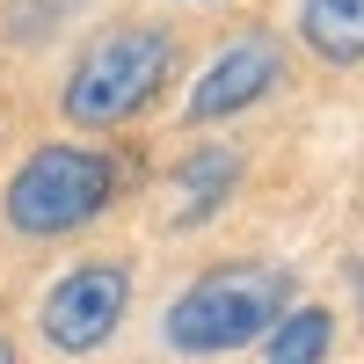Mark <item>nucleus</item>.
Here are the masks:
<instances>
[{"label":"nucleus","instance_id":"nucleus-5","mask_svg":"<svg viewBox=\"0 0 364 364\" xmlns=\"http://www.w3.org/2000/svg\"><path fill=\"white\" fill-rule=\"evenodd\" d=\"M277 80H284L277 44H269V37H240V44H226L219 58H211L204 80L190 87V117H233V109L262 102Z\"/></svg>","mask_w":364,"mask_h":364},{"label":"nucleus","instance_id":"nucleus-2","mask_svg":"<svg viewBox=\"0 0 364 364\" xmlns=\"http://www.w3.org/2000/svg\"><path fill=\"white\" fill-rule=\"evenodd\" d=\"M168 66H175V44L161 37V29H146V22L109 29L102 44H87V58L73 66V80H66V117L87 124V132L124 124L132 109L154 102V87L168 80Z\"/></svg>","mask_w":364,"mask_h":364},{"label":"nucleus","instance_id":"nucleus-8","mask_svg":"<svg viewBox=\"0 0 364 364\" xmlns=\"http://www.w3.org/2000/svg\"><path fill=\"white\" fill-rule=\"evenodd\" d=\"M328 357V314L321 306H299L269 328V364H321Z\"/></svg>","mask_w":364,"mask_h":364},{"label":"nucleus","instance_id":"nucleus-7","mask_svg":"<svg viewBox=\"0 0 364 364\" xmlns=\"http://www.w3.org/2000/svg\"><path fill=\"white\" fill-rule=\"evenodd\" d=\"M233 175H240V161L226 154V146H211V154H197L190 168L175 175V197H182V204H175V219H182V226H197V219H211V211L226 204V190H233Z\"/></svg>","mask_w":364,"mask_h":364},{"label":"nucleus","instance_id":"nucleus-9","mask_svg":"<svg viewBox=\"0 0 364 364\" xmlns=\"http://www.w3.org/2000/svg\"><path fill=\"white\" fill-rule=\"evenodd\" d=\"M0 364H15V350H8V343H0Z\"/></svg>","mask_w":364,"mask_h":364},{"label":"nucleus","instance_id":"nucleus-6","mask_svg":"<svg viewBox=\"0 0 364 364\" xmlns=\"http://www.w3.org/2000/svg\"><path fill=\"white\" fill-rule=\"evenodd\" d=\"M299 37L328 66H357L364 58V0H299Z\"/></svg>","mask_w":364,"mask_h":364},{"label":"nucleus","instance_id":"nucleus-4","mask_svg":"<svg viewBox=\"0 0 364 364\" xmlns=\"http://www.w3.org/2000/svg\"><path fill=\"white\" fill-rule=\"evenodd\" d=\"M124 306H132V277L117 262H87V269H73V277L51 284V299H44V336L58 350L87 357V350H102L117 328H124Z\"/></svg>","mask_w":364,"mask_h":364},{"label":"nucleus","instance_id":"nucleus-3","mask_svg":"<svg viewBox=\"0 0 364 364\" xmlns=\"http://www.w3.org/2000/svg\"><path fill=\"white\" fill-rule=\"evenodd\" d=\"M109 197H117V168L102 154H87V146H44V154H29L8 175V226L51 240V233H73L95 211H109Z\"/></svg>","mask_w":364,"mask_h":364},{"label":"nucleus","instance_id":"nucleus-1","mask_svg":"<svg viewBox=\"0 0 364 364\" xmlns=\"http://www.w3.org/2000/svg\"><path fill=\"white\" fill-rule=\"evenodd\" d=\"M284 299H291V277L269 262H226V269H204L168 306V343L182 357H226L240 343L269 336L284 321Z\"/></svg>","mask_w":364,"mask_h":364}]
</instances>
